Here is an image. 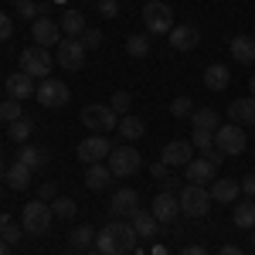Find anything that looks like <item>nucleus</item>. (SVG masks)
Instances as JSON below:
<instances>
[{
  "label": "nucleus",
  "instance_id": "obj_18",
  "mask_svg": "<svg viewBox=\"0 0 255 255\" xmlns=\"http://www.w3.org/2000/svg\"><path fill=\"white\" fill-rule=\"evenodd\" d=\"M228 123H235V126H255V96L235 99L228 106Z\"/></svg>",
  "mask_w": 255,
  "mask_h": 255
},
{
  "label": "nucleus",
  "instance_id": "obj_45",
  "mask_svg": "<svg viewBox=\"0 0 255 255\" xmlns=\"http://www.w3.org/2000/svg\"><path fill=\"white\" fill-rule=\"evenodd\" d=\"M55 197H58V191H55V184H41V197H38V201H48V204H51Z\"/></svg>",
  "mask_w": 255,
  "mask_h": 255
},
{
  "label": "nucleus",
  "instance_id": "obj_52",
  "mask_svg": "<svg viewBox=\"0 0 255 255\" xmlns=\"http://www.w3.org/2000/svg\"><path fill=\"white\" fill-rule=\"evenodd\" d=\"M249 89H252V96H255V75H252V79H249Z\"/></svg>",
  "mask_w": 255,
  "mask_h": 255
},
{
  "label": "nucleus",
  "instance_id": "obj_36",
  "mask_svg": "<svg viewBox=\"0 0 255 255\" xmlns=\"http://www.w3.org/2000/svg\"><path fill=\"white\" fill-rule=\"evenodd\" d=\"M51 211H55V218H72L79 208H75L72 197H55V201H51Z\"/></svg>",
  "mask_w": 255,
  "mask_h": 255
},
{
  "label": "nucleus",
  "instance_id": "obj_44",
  "mask_svg": "<svg viewBox=\"0 0 255 255\" xmlns=\"http://www.w3.org/2000/svg\"><path fill=\"white\" fill-rule=\"evenodd\" d=\"M10 34H14V20H10V14L0 10V41H7Z\"/></svg>",
  "mask_w": 255,
  "mask_h": 255
},
{
  "label": "nucleus",
  "instance_id": "obj_42",
  "mask_svg": "<svg viewBox=\"0 0 255 255\" xmlns=\"http://www.w3.org/2000/svg\"><path fill=\"white\" fill-rule=\"evenodd\" d=\"M150 174L157 177V180H163V184H167V187H170V184H177L174 177H170V167H167V163H163V160H160V163H153V167H150Z\"/></svg>",
  "mask_w": 255,
  "mask_h": 255
},
{
  "label": "nucleus",
  "instance_id": "obj_41",
  "mask_svg": "<svg viewBox=\"0 0 255 255\" xmlns=\"http://www.w3.org/2000/svg\"><path fill=\"white\" fill-rule=\"evenodd\" d=\"M170 113H174V116H191V113H194V102L187 96H177L174 102H170Z\"/></svg>",
  "mask_w": 255,
  "mask_h": 255
},
{
  "label": "nucleus",
  "instance_id": "obj_32",
  "mask_svg": "<svg viewBox=\"0 0 255 255\" xmlns=\"http://www.w3.org/2000/svg\"><path fill=\"white\" fill-rule=\"evenodd\" d=\"M126 51H129L133 58H146V55H150V38H146V34H129V38H126Z\"/></svg>",
  "mask_w": 255,
  "mask_h": 255
},
{
  "label": "nucleus",
  "instance_id": "obj_48",
  "mask_svg": "<svg viewBox=\"0 0 255 255\" xmlns=\"http://www.w3.org/2000/svg\"><path fill=\"white\" fill-rule=\"evenodd\" d=\"M180 255H208V249H204V245H184Z\"/></svg>",
  "mask_w": 255,
  "mask_h": 255
},
{
  "label": "nucleus",
  "instance_id": "obj_30",
  "mask_svg": "<svg viewBox=\"0 0 255 255\" xmlns=\"http://www.w3.org/2000/svg\"><path fill=\"white\" fill-rule=\"evenodd\" d=\"M232 218H235L238 228H255V201L249 197V201H238L235 211H232Z\"/></svg>",
  "mask_w": 255,
  "mask_h": 255
},
{
  "label": "nucleus",
  "instance_id": "obj_8",
  "mask_svg": "<svg viewBox=\"0 0 255 255\" xmlns=\"http://www.w3.org/2000/svg\"><path fill=\"white\" fill-rule=\"evenodd\" d=\"M51 204L48 201H31L27 208H24V218H20V225H24V232H31V235H44L48 228H51Z\"/></svg>",
  "mask_w": 255,
  "mask_h": 255
},
{
  "label": "nucleus",
  "instance_id": "obj_2",
  "mask_svg": "<svg viewBox=\"0 0 255 255\" xmlns=\"http://www.w3.org/2000/svg\"><path fill=\"white\" fill-rule=\"evenodd\" d=\"M177 201H180V215H187V218H204L211 211V194H208L204 184H184Z\"/></svg>",
  "mask_w": 255,
  "mask_h": 255
},
{
  "label": "nucleus",
  "instance_id": "obj_46",
  "mask_svg": "<svg viewBox=\"0 0 255 255\" xmlns=\"http://www.w3.org/2000/svg\"><path fill=\"white\" fill-rule=\"evenodd\" d=\"M242 194H245V197H255V174H249L245 180H242Z\"/></svg>",
  "mask_w": 255,
  "mask_h": 255
},
{
  "label": "nucleus",
  "instance_id": "obj_4",
  "mask_svg": "<svg viewBox=\"0 0 255 255\" xmlns=\"http://www.w3.org/2000/svg\"><path fill=\"white\" fill-rule=\"evenodd\" d=\"M82 123H85V129H96V136H106L109 129H116L119 116L113 113V106L92 102V106H85V109H82Z\"/></svg>",
  "mask_w": 255,
  "mask_h": 255
},
{
  "label": "nucleus",
  "instance_id": "obj_34",
  "mask_svg": "<svg viewBox=\"0 0 255 255\" xmlns=\"http://www.w3.org/2000/svg\"><path fill=\"white\" fill-rule=\"evenodd\" d=\"M20 116H24V109H20V99H10V96H7V102H0V119H3L7 126H10L14 119H20Z\"/></svg>",
  "mask_w": 255,
  "mask_h": 255
},
{
  "label": "nucleus",
  "instance_id": "obj_11",
  "mask_svg": "<svg viewBox=\"0 0 255 255\" xmlns=\"http://www.w3.org/2000/svg\"><path fill=\"white\" fill-rule=\"evenodd\" d=\"M79 160L85 163V167H92V163H102V160H109V153H113V143L106 136H85L79 143Z\"/></svg>",
  "mask_w": 255,
  "mask_h": 255
},
{
  "label": "nucleus",
  "instance_id": "obj_17",
  "mask_svg": "<svg viewBox=\"0 0 255 255\" xmlns=\"http://www.w3.org/2000/svg\"><path fill=\"white\" fill-rule=\"evenodd\" d=\"M215 174H218V167H215V163H211L208 157H194L191 163H187V167H184V177H187V184H204V187H208V184L215 180Z\"/></svg>",
  "mask_w": 255,
  "mask_h": 255
},
{
  "label": "nucleus",
  "instance_id": "obj_53",
  "mask_svg": "<svg viewBox=\"0 0 255 255\" xmlns=\"http://www.w3.org/2000/svg\"><path fill=\"white\" fill-rule=\"evenodd\" d=\"M85 255H102V252H85Z\"/></svg>",
  "mask_w": 255,
  "mask_h": 255
},
{
  "label": "nucleus",
  "instance_id": "obj_50",
  "mask_svg": "<svg viewBox=\"0 0 255 255\" xmlns=\"http://www.w3.org/2000/svg\"><path fill=\"white\" fill-rule=\"evenodd\" d=\"M0 255H10V245H7L3 238H0Z\"/></svg>",
  "mask_w": 255,
  "mask_h": 255
},
{
  "label": "nucleus",
  "instance_id": "obj_28",
  "mask_svg": "<svg viewBox=\"0 0 255 255\" xmlns=\"http://www.w3.org/2000/svg\"><path fill=\"white\" fill-rule=\"evenodd\" d=\"M17 157H20V163H24V167L38 170V167H44V163H48V150H44V146H31V143H24Z\"/></svg>",
  "mask_w": 255,
  "mask_h": 255
},
{
  "label": "nucleus",
  "instance_id": "obj_25",
  "mask_svg": "<svg viewBox=\"0 0 255 255\" xmlns=\"http://www.w3.org/2000/svg\"><path fill=\"white\" fill-rule=\"evenodd\" d=\"M14 191H27L31 187V167H24L20 160H14L10 167H7V177H3Z\"/></svg>",
  "mask_w": 255,
  "mask_h": 255
},
{
  "label": "nucleus",
  "instance_id": "obj_43",
  "mask_svg": "<svg viewBox=\"0 0 255 255\" xmlns=\"http://www.w3.org/2000/svg\"><path fill=\"white\" fill-rule=\"evenodd\" d=\"M96 10L102 17H116L119 14V0H96Z\"/></svg>",
  "mask_w": 255,
  "mask_h": 255
},
{
  "label": "nucleus",
  "instance_id": "obj_9",
  "mask_svg": "<svg viewBox=\"0 0 255 255\" xmlns=\"http://www.w3.org/2000/svg\"><path fill=\"white\" fill-rule=\"evenodd\" d=\"M68 85L61 79H55V75H48V79H41L38 85V102L44 106V109H58V106H65L68 102Z\"/></svg>",
  "mask_w": 255,
  "mask_h": 255
},
{
  "label": "nucleus",
  "instance_id": "obj_20",
  "mask_svg": "<svg viewBox=\"0 0 255 255\" xmlns=\"http://www.w3.org/2000/svg\"><path fill=\"white\" fill-rule=\"evenodd\" d=\"M228 51H232V58H235L238 65H252L255 61V38H249V34H235V38L228 41Z\"/></svg>",
  "mask_w": 255,
  "mask_h": 255
},
{
  "label": "nucleus",
  "instance_id": "obj_51",
  "mask_svg": "<svg viewBox=\"0 0 255 255\" xmlns=\"http://www.w3.org/2000/svg\"><path fill=\"white\" fill-rule=\"evenodd\" d=\"M3 177H7V163L0 160V180H3Z\"/></svg>",
  "mask_w": 255,
  "mask_h": 255
},
{
  "label": "nucleus",
  "instance_id": "obj_6",
  "mask_svg": "<svg viewBox=\"0 0 255 255\" xmlns=\"http://www.w3.org/2000/svg\"><path fill=\"white\" fill-rule=\"evenodd\" d=\"M215 146L225 153V157H242V153H245V146H249L245 129H242V126H235V123L218 126V129H215Z\"/></svg>",
  "mask_w": 255,
  "mask_h": 255
},
{
  "label": "nucleus",
  "instance_id": "obj_12",
  "mask_svg": "<svg viewBox=\"0 0 255 255\" xmlns=\"http://www.w3.org/2000/svg\"><path fill=\"white\" fill-rule=\"evenodd\" d=\"M31 38H34V44H38V48H58V44H61V27H58V20L38 17L34 24H31Z\"/></svg>",
  "mask_w": 255,
  "mask_h": 255
},
{
  "label": "nucleus",
  "instance_id": "obj_35",
  "mask_svg": "<svg viewBox=\"0 0 255 255\" xmlns=\"http://www.w3.org/2000/svg\"><path fill=\"white\" fill-rule=\"evenodd\" d=\"M44 10H48V3H34V0H17V14H20V17L38 20V17H44Z\"/></svg>",
  "mask_w": 255,
  "mask_h": 255
},
{
  "label": "nucleus",
  "instance_id": "obj_57",
  "mask_svg": "<svg viewBox=\"0 0 255 255\" xmlns=\"http://www.w3.org/2000/svg\"><path fill=\"white\" fill-rule=\"evenodd\" d=\"M252 242H255V238H252Z\"/></svg>",
  "mask_w": 255,
  "mask_h": 255
},
{
  "label": "nucleus",
  "instance_id": "obj_38",
  "mask_svg": "<svg viewBox=\"0 0 255 255\" xmlns=\"http://www.w3.org/2000/svg\"><path fill=\"white\" fill-rule=\"evenodd\" d=\"M109 106H113V113H116V116H126V109L133 106V96L119 89V92H113V99H109Z\"/></svg>",
  "mask_w": 255,
  "mask_h": 255
},
{
  "label": "nucleus",
  "instance_id": "obj_7",
  "mask_svg": "<svg viewBox=\"0 0 255 255\" xmlns=\"http://www.w3.org/2000/svg\"><path fill=\"white\" fill-rule=\"evenodd\" d=\"M51 65H55V58H51V55H48V48H38V44H34V48H24V51H20V72H24V75H31V79H48V75H51Z\"/></svg>",
  "mask_w": 255,
  "mask_h": 255
},
{
  "label": "nucleus",
  "instance_id": "obj_54",
  "mask_svg": "<svg viewBox=\"0 0 255 255\" xmlns=\"http://www.w3.org/2000/svg\"><path fill=\"white\" fill-rule=\"evenodd\" d=\"M0 232H3V218H0Z\"/></svg>",
  "mask_w": 255,
  "mask_h": 255
},
{
  "label": "nucleus",
  "instance_id": "obj_29",
  "mask_svg": "<svg viewBox=\"0 0 255 255\" xmlns=\"http://www.w3.org/2000/svg\"><path fill=\"white\" fill-rule=\"evenodd\" d=\"M143 133H146V123H143L139 116H123V119H119V136H123V139L133 143V139H139Z\"/></svg>",
  "mask_w": 255,
  "mask_h": 255
},
{
  "label": "nucleus",
  "instance_id": "obj_1",
  "mask_svg": "<svg viewBox=\"0 0 255 255\" xmlns=\"http://www.w3.org/2000/svg\"><path fill=\"white\" fill-rule=\"evenodd\" d=\"M136 228L133 225H126V221H113V225H106L102 232H96V249L102 255H129L136 249Z\"/></svg>",
  "mask_w": 255,
  "mask_h": 255
},
{
  "label": "nucleus",
  "instance_id": "obj_13",
  "mask_svg": "<svg viewBox=\"0 0 255 255\" xmlns=\"http://www.w3.org/2000/svg\"><path fill=\"white\" fill-rule=\"evenodd\" d=\"M109 211L123 221V218H133L139 211V194L133 191V187H119L116 194H113V201H109Z\"/></svg>",
  "mask_w": 255,
  "mask_h": 255
},
{
  "label": "nucleus",
  "instance_id": "obj_16",
  "mask_svg": "<svg viewBox=\"0 0 255 255\" xmlns=\"http://www.w3.org/2000/svg\"><path fill=\"white\" fill-rule=\"evenodd\" d=\"M197 44H201V31L194 24H174V31H170V48L174 51H194Z\"/></svg>",
  "mask_w": 255,
  "mask_h": 255
},
{
  "label": "nucleus",
  "instance_id": "obj_40",
  "mask_svg": "<svg viewBox=\"0 0 255 255\" xmlns=\"http://www.w3.org/2000/svg\"><path fill=\"white\" fill-rule=\"evenodd\" d=\"M79 41L85 44V51H96L99 44H102V31H99V27H85Z\"/></svg>",
  "mask_w": 255,
  "mask_h": 255
},
{
  "label": "nucleus",
  "instance_id": "obj_10",
  "mask_svg": "<svg viewBox=\"0 0 255 255\" xmlns=\"http://www.w3.org/2000/svg\"><path fill=\"white\" fill-rule=\"evenodd\" d=\"M55 61H58L65 72H82V65H85V44L79 38H61Z\"/></svg>",
  "mask_w": 255,
  "mask_h": 255
},
{
  "label": "nucleus",
  "instance_id": "obj_24",
  "mask_svg": "<svg viewBox=\"0 0 255 255\" xmlns=\"http://www.w3.org/2000/svg\"><path fill=\"white\" fill-rule=\"evenodd\" d=\"M228 82H232V75H228V68H225V65H208V68H204V85H208V89H211V92H225V89H228Z\"/></svg>",
  "mask_w": 255,
  "mask_h": 255
},
{
  "label": "nucleus",
  "instance_id": "obj_55",
  "mask_svg": "<svg viewBox=\"0 0 255 255\" xmlns=\"http://www.w3.org/2000/svg\"><path fill=\"white\" fill-rule=\"evenodd\" d=\"M82 3H92V0H82Z\"/></svg>",
  "mask_w": 255,
  "mask_h": 255
},
{
  "label": "nucleus",
  "instance_id": "obj_15",
  "mask_svg": "<svg viewBox=\"0 0 255 255\" xmlns=\"http://www.w3.org/2000/svg\"><path fill=\"white\" fill-rule=\"evenodd\" d=\"M150 211H153V218H157L160 225H174V218L180 215V201H177V197L170 194V191H163V194L153 197Z\"/></svg>",
  "mask_w": 255,
  "mask_h": 255
},
{
  "label": "nucleus",
  "instance_id": "obj_47",
  "mask_svg": "<svg viewBox=\"0 0 255 255\" xmlns=\"http://www.w3.org/2000/svg\"><path fill=\"white\" fill-rule=\"evenodd\" d=\"M201 157H208V160H211V163H215V167H218V163L225 160V153H221L218 146H211V150H208V153H201Z\"/></svg>",
  "mask_w": 255,
  "mask_h": 255
},
{
  "label": "nucleus",
  "instance_id": "obj_5",
  "mask_svg": "<svg viewBox=\"0 0 255 255\" xmlns=\"http://www.w3.org/2000/svg\"><path fill=\"white\" fill-rule=\"evenodd\" d=\"M143 20H146L150 34H170L174 31V7H167L160 0H150V3H143Z\"/></svg>",
  "mask_w": 255,
  "mask_h": 255
},
{
  "label": "nucleus",
  "instance_id": "obj_26",
  "mask_svg": "<svg viewBox=\"0 0 255 255\" xmlns=\"http://www.w3.org/2000/svg\"><path fill=\"white\" fill-rule=\"evenodd\" d=\"M191 126L194 129H204V133H215L218 126H221V116H218L215 109H194L191 113Z\"/></svg>",
  "mask_w": 255,
  "mask_h": 255
},
{
  "label": "nucleus",
  "instance_id": "obj_19",
  "mask_svg": "<svg viewBox=\"0 0 255 255\" xmlns=\"http://www.w3.org/2000/svg\"><path fill=\"white\" fill-rule=\"evenodd\" d=\"M7 96L10 99H31L38 96V85H34V79L31 75H24V72H14V75H7Z\"/></svg>",
  "mask_w": 255,
  "mask_h": 255
},
{
  "label": "nucleus",
  "instance_id": "obj_33",
  "mask_svg": "<svg viewBox=\"0 0 255 255\" xmlns=\"http://www.w3.org/2000/svg\"><path fill=\"white\" fill-rule=\"evenodd\" d=\"M68 242H72V249H89V245L96 242V232H92V225H79V228L68 235Z\"/></svg>",
  "mask_w": 255,
  "mask_h": 255
},
{
  "label": "nucleus",
  "instance_id": "obj_49",
  "mask_svg": "<svg viewBox=\"0 0 255 255\" xmlns=\"http://www.w3.org/2000/svg\"><path fill=\"white\" fill-rule=\"evenodd\" d=\"M218 255H245V252H242V249H235V245H225Z\"/></svg>",
  "mask_w": 255,
  "mask_h": 255
},
{
  "label": "nucleus",
  "instance_id": "obj_21",
  "mask_svg": "<svg viewBox=\"0 0 255 255\" xmlns=\"http://www.w3.org/2000/svg\"><path fill=\"white\" fill-rule=\"evenodd\" d=\"M208 194H211V201H221V204H232V201H235V197L242 194V184H238V180H228V177H221V180H211Z\"/></svg>",
  "mask_w": 255,
  "mask_h": 255
},
{
  "label": "nucleus",
  "instance_id": "obj_31",
  "mask_svg": "<svg viewBox=\"0 0 255 255\" xmlns=\"http://www.w3.org/2000/svg\"><path fill=\"white\" fill-rule=\"evenodd\" d=\"M31 129H34V123L27 116H20V119H14L10 126H7V136L14 139V143H27V136H31Z\"/></svg>",
  "mask_w": 255,
  "mask_h": 255
},
{
  "label": "nucleus",
  "instance_id": "obj_3",
  "mask_svg": "<svg viewBox=\"0 0 255 255\" xmlns=\"http://www.w3.org/2000/svg\"><path fill=\"white\" fill-rule=\"evenodd\" d=\"M109 170H113V177H133L143 167V157H139L136 146H129V143H119V146H113V153H109V163H106Z\"/></svg>",
  "mask_w": 255,
  "mask_h": 255
},
{
  "label": "nucleus",
  "instance_id": "obj_23",
  "mask_svg": "<svg viewBox=\"0 0 255 255\" xmlns=\"http://www.w3.org/2000/svg\"><path fill=\"white\" fill-rule=\"evenodd\" d=\"M109 180H113V170H109L106 163H92V167L85 170V187H89V191H106Z\"/></svg>",
  "mask_w": 255,
  "mask_h": 255
},
{
  "label": "nucleus",
  "instance_id": "obj_14",
  "mask_svg": "<svg viewBox=\"0 0 255 255\" xmlns=\"http://www.w3.org/2000/svg\"><path fill=\"white\" fill-rule=\"evenodd\" d=\"M160 160H163L167 167H187V163L194 160V146H191L187 139H174V143H167V146L160 150Z\"/></svg>",
  "mask_w": 255,
  "mask_h": 255
},
{
  "label": "nucleus",
  "instance_id": "obj_39",
  "mask_svg": "<svg viewBox=\"0 0 255 255\" xmlns=\"http://www.w3.org/2000/svg\"><path fill=\"white\" fill-rule=\"evenodd\" d=\"M191 146L201 150V153H208L211 146H215V133H204V129H194L191 133Z\"/></svg>",
  "mask_w": 255,
  "mask_h": 255
},
{
  "label": "nucleus",
  "instance_id": "obj_27",
  "mask_svg": "<svg viewBox=\"0 0 255 255\" xmlns=\"http://www.w3.org/2000/svg\"><path fill=\"white\" fill-rule=\"evenodd\" d=\"M133 228H136L139 238H153L160 232V221L153 218V211H136L133 215Z\"/></svg>",
  "mask_w": 255,
  "mask_h": 255
},
{
  "label": "nucleus",
  "instance_id": "obj_22",
  "mask_svg": "<svg viewBox=\"0 0 255 255\" xmlns=\"http://www.w3.org/2000/svg\"><path fill=\"white\" fill-rule=\"evenodd\" d=\"M58 27L65 31V38H82V31H85L89 24H85V14H82V10H65L58 17Z\"/></svg>",
  "mask_w": 255,
  "mask_h": 255
},
{
  "label": "nucleus",
  "instance_id": "obj_37",
  "mask_svg": "<svg viewBox=\"0 0 255 255\" xmlns=\"http://www.w3.org/2000/svg\"><path fill=\"white\" fill-rule=\"evenodd\" d=\"M20 232H24V225H14L10 218L3 215V232H0V238H3L7 245H17V242H20Z\"/></svg>",
  "mask_w": 255,
  "mask_h": 255
},
{
  "label": "nucleus",
  "instance_id": "obj_56",
  "mask_svg": "<svg viewBox=\"0 0 255 255\" xmlns=\"http://www.w3.org/2000/svg\"><path fill=\"white\" fill-rule=\"evenodd\" d=\"M143 3H150V0H143Z\"/></svg>",
  "mask_w": 255,
  "mask_h": 255
}]
</instances>
